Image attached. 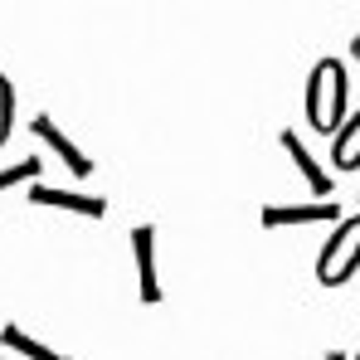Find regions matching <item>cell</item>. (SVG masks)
<instances>
[{"mask_svg": "<svg viewBox=\"0 0 360 360\" xmlns=\"http://www.w3.org/2000/svg\"><path fill=\"white\" fill-rule=\"evenodd\" d=\"M346 103H351V83H346L341 59H321L307 78V127L321 136H336L351 117Z\"/></svg>", "mask_w": 360, "mask_h": 360, "instance_id": "6da1fadb", "label": "cell"}, {"mask_svg": "<svg viewBox=\"0 0 360 360\" xmlns=\"http://www.w3.org/2000/svg\"><path fill=\"white\" fill-rule=\"evenodd\" d=\"M360 273V214L356 219H341L326 243H321V253H316V283L321 288H341V283H351Z\"/></svg>", "mask_w": 360, "mask_h": 360, "instance_id": "7a4b0ae2", "label": "cell"}, {"mask_svg": "<svg viewBox=\"0 0 360 360\" xmlns=\"http://www.w3.org/2000/svg\"><path fill=\"white\" fill-rule=\"evenodd\" d=\"M30 205H39V210H63V214H78V219H103V214H108V200H103V195L54 190V185H34V190H30Z\"/></svg>", "mask_w": 360, "mask_h": 360, "instance_id": "3957f363", "label": "cell"}, {"mask_svg": "<svg viewBox=\"0 0 360 360\" xmlns=\"http://www.w3.org/2000/svg\"><path fill=\"white\" fill-rule=\"evenodd\" d=\"M30 131H34V136H39V141H44V146L59 156L63 166H68V176H73V180H88V176H93V156H83V151H78V141L63 131L59 122L34 117V122H30Z\"/></svg>", "mask_w": 360, "mask_h": 360, "instance_id": "277c9868", "label": "cell"}, {"mask_svg": "<svg viewBox=\"0 0 360 360\" xmlns=\"http://www.w3.org/2000/svg\"><path fill=\"white\" fill-rule=\"evenodd\" d=\"M131 258H136V283H141V302H161V268H156V229L136 224L131 229Z\"/></svg>", "mask_w": 360, "mask_h": 360, "instance_id": "5b68a950", "label": "cell"}, {"mask_svg": "<svg viewBox=\"0 0 360 360\" xmlns=\"http://www.w3.org/2000/svg\"><path fill=\"white\" fill-rule=\"evenodd\" d=\"M297 224H341V210L326 205H268L263 210V229H297Z\"/></svg>", "mask_w": 360, "mask_h": 360, "instance_id": "8992f818", "label": "cell"}, {"mask_svg": "<svg viewBox=\"0 0 360 360\" xmlns=\"http://www.w3.org/2000/svg\"><path fill=\"white\" fill-rule=\"evenodd\" d=\"M278 141H283V151L292 156V166L302 171V180H307V190L316 195V205H321V200H331V190H336V185H331V176H326V171L316 166V156L307 151V141H302L297 131H283Z\"/></svg>", "mask_w": 360, "mask_h": 360, "instance_id": "52a82bcc", "label": "cell"}, {"mask_svg": "<svg viewBox=\"0 0 360 360\" xmlns=\"http://www.w3.org/2000/svg\"><path fill=\"white\" fill-rule=\"evenodd\" d=\"M331 166H336V171H360V112H351V117H346V127L336 131Z\"/></svg>", "mask_w": 360, "mask_h": 360, "instance_id": "ba28073f", "label": "cell"}, {"mask_svg": "<svg viewBox=\"0 0 360 360\" xmlns=\"http://www.w3.org/2000/svg\"><path fill=\"white\" fill-rule=\"evenodd\" d=\"M0 346H10V351H20L25 360H68V356H59L54 346H44V341H34V336H30L25 326H15V321H10V326H0Z\"/></svg>", "mask_w": 360, "mask_h": 360, "instance_id": "9c48e42d", "label": "cell"}, {"mask_svg": "<svg viewBox=\"0 0 360 360\" xmlns=\"http://www.w3.org/2000/svg\"><path fill=\"white\" fill-rule=\"evenodd\" d=\"M34 180H39V161H34V156H25V161H15V166H5V171H0V190L34 185Z\"/></svg>", "mask_w": 360, "mask_h": 360, "instance_id": "30bf717a", "label": "cell"}, {"mask_svg": "<svg viewBox=\"0 0 360 360\" xmlns=\"http://www.w3.org/2000/svg\"><path fill=\"white\" fill-rule=\"evenodd\" d=\"M10 127H15V88H10V78L0 73V146L10 141Z\"/></svg>", "mask_w": 360, "mask_h": 360, "instance_id": "8fae6325", "label": "cell"}, {"mask_svg": "<svg viewBox=\"0 0 360 360\" xmlns=\"http://www.w3.org/2000/svg\"><path fill=\"white\" fill-rule=\"evenodd\" d=\"M351 59L360 63V34H356V39H351Z\"/></svg>", "mask_w": 360, "mask_h": 360, "instance_id": "7c38bea8", "label": "cell"}, {"mask_svg": "<svg viewBox=\"0 0 360 360\" xmlns=\"http://www.w3.org/2000/svg\"><path fill=\"white\" fill-rule=\"evenodd\" d=\"M326 360H351V356H341V351H331V356H326Z\"/></svg>", "mask_w": 360, "mask_h": 360, "instance_id": "4fadbf2b", "label": "cell"}, {"mask_svg": "<svg viewBox=\"0 0 360 360\" xmlns=\"http://www.w3.org/2000/svg\"><path fill=\"white\" fill-rule=\"evenodd\" d=\"M351 360H360V351H356V356H351Z\"/></svg>", "mask_w": 360, "mask_h": 360, "instance_id": "5bb4252c", "label": "cell"}]
</instances>
